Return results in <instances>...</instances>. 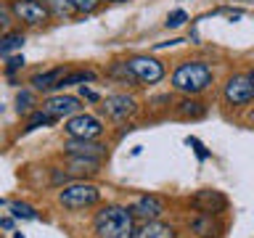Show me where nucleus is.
<instances>
[{
	"label": "nucleus",
	"mask_w": 254,
	"mask_h": 238,
	"mask_svg": "<svg viewBox=\"0 0 254 238\" xmlns=\"http://www.w3.org/2000/svg\"><path fill=\"white\" fill-rule=\"evenodd\" d=\"M93 230L98 238H135V233H138L130 206H119V204H109L95 212Z\"/></svg>",
	"instance_id": "1"
},
{
	"label": "nucleus",
	"mask_w": 254,
	"mask_h": 238,
	"mask_svg": "<svg viewBox=\"0 0 254 238\" xmlns=\"http://www.w3.org/2000/svg\"><path fill=\"white\" fill-rule=\"evenodd\" d=\"M214 71L206 61H183L172 71V87L183 95H198L212 85Z\"/></svg>",
	"instance_id": "2"
},
{
	"label": "nucleus",
	"mask_w": 254,
	"mask_h": 238,
	"mask_svg": "<svg viewBox=\"0 0 254 238\" xmlns=\"http://www.w3.org/2000/svg\"><path fill=\"white\" fill-rule=\"evenodd\" d=\"M101 201V190L93 182H71L59 190V204L64 209H87Z\"/></svg>",
	"instance_id": "3"
},
{
	"label": "nucleus",
	"mask_w": 254,
	"mask_h": 238,
	"mask_svg": "<svg viewBox=\"0 0 254 238\" xmlns=\"http://www.w3.org/2000/svg\"><path fill=\"white\" fill-rule=\"evenodd\" d=\"M103 122L98 117H93V114H74V117H69L66 119V124H64V132L69 135V138H79V140H95V138H101L103 135Z\"/></svg>",
	"instance_id": "4"
},
{
	"label": "nucleus",
	"mask_w": 254,
	"mask_h": 238,
	"mask_svg": "<svg viewBox=\"0 0 254 238\" xmlns=\"http://www.w3.org/2000/svg\"><path fill=\"white\" fill-rule=\"evenodd\" d=\"M222 98H225L228 106H249V103L254 101V85H252V79L249 74H233V77H228V82L225 87H222Z\"/></svg>",
	"instance_id": "5"
},
{
	"label": "nucleus",
	"mask_w": 254,
	"mask_h": 238,
	"mask_svg": "<svg viewBox=\"0 0 254 238\" xmlns=\"http://www.w3.org/2000/svg\"><path fill=\"white\" fill-rule=\"evenodd\" d=\"M127 63H130L132 74H135V79H138L140 85H156V82L164 79V63L159 59H154V56L140 53V56L127 59Z\"/></svg>",
	"instance_id": "6"
},
{
	"label": "nucleus",
	"mask_w": 254,
	"mask_h": 238,
	"mask_svg": "<svg viewBox=\"0 0 254 238\" xmlns=\"http://www.w3.org/2000/svg\"><path fill=\"white\" fill-rule=\"evenodd\" d=\"M11 13L19 21H24L27 27H40L51 19V11H48L45 3H37V0H13L11 3Z\"/></svg>",
	"instance_id": "7"
},
{
	"label": "nucleus",
	"mask_w": 254,
	"mask_h": 238,
	"mask_svg": "<svg viewBox=\"0 0 254 238\" xmlns=\"http://www.w3.org/2000/svg\"><path fill=\"white\" fill-rule=\"evenodd\" d=\"M40 109L48 111V114L56 117V119H64V117L69 119V117H74V114H79V111H82V101H79L77 95L56 93V95H51V98H45Z\"/></svg>",
	"instance_id": "8"
},
{
	"label": "nucleus",
	"mask_w": 254,
	"mask_h": 238,
	"mask_svg": "<svg viewBox=\"0 0 254 238\" xmlns=\"http://www.w3.org/2000/svg\"><path fill=\"white\" fill-rule=\"evenodd\" d=\"M101 109L111 122H125L127 117H132L135 111H138V101H135L132 95H127V93H114V95H109V98L103 101Z\"/></svg>",
	"instance_id": "9"
},
{
	"label": "nucleus",
	"mask_w": 254,
	"mask_h": 238,
	"mask_svg": "<svg viewBox=\"0 0 254 238\" xmlns=\"http://www.w3.org/2000/svg\"><path fill=\"white\" fill-rule=\"evenodd\" d=\"M190 206H193L196 212L220 217V214L228 209V198H225V193H220V190H214V188H204L190 198Z\"/></svg>",
	"instance_id": "10"
},
{
	"label": "nucleus",
	"mask_w": 254,
	"mask_h": 238,
	"mask_svg": "<svg viewBox=\"0 0 254 238\" xmlns=\"http://www.w3.org/2000/svg\"><path fill=\"white\" fill-rule=\"evenodd\" d=\"M132 217L135 220H143V222H151V220H159L162 214L167 212V201L162 196H154V193H146L140 196L138 201L130 206Z\"/></svg>",
	"instance_id": "11"
},
{
	"label": "nucleus",
	"mask_w": 254,
	"mask_h": 238,
	"mask_svg": "<svg viewBox=\"0 0 254 238\" xmlns=\"http://www.w3.org/2000/svg\"><path fill=\"white\" fill-rule=\"evenodd\" d=\"M66 66H53L48 71H37V74H32L29 85L35 87V90H43V93H56L59 90V82L64 77H66Z\"/></svg>",
	"instance_id": "12"
},
{
	"label": "nucleus",
	"mask_w": 254,
	"mask_h": 238,
	"mask_svg": "<svg viewBox=\"0 0 254 238\" xmlns=\"http://www.w3.org/2000/svg\"><path fill=\"white\" fill-rule=\"evenodd\" d=\"M190 233L198 236V238H220L222 236V222H217V217H212V214H204L198 212L193 220L188 222Z\"/></svg>",
	"instance_id": "13"
},
{
	"label": "nucleus",
	"mask_w": 254,
	"mask_h": 238,
	"mask_svg": "<svg viewBox=\"0 0 254 238\" xmlns=\"http://www.w3.org/2000/svg\"><path fill=\"white\" fill-rule=\"evenodd\" d=\"M64 151H66V154H77V156H95V159L106 156V146H103V143L79 140V138H69L64 143Z\"/></svg>",
	"instance_id": "14"
},
{
	"label": "nucleus",
	"mask_w": 254,
	"mask_h": 238,
	"mask_svg": "<svg viewBox=\"0 0 254 238\" xmlns=\"http://www.w3.org/2000/svg\"><path fill=\"white\" fill-rule=\"evenodd\" d=\"M175 117L183 119V122H193V119H204L206 117V106L196 95H186L178 106H175Z\"/></svg>",
	"instance_id": "15"
},
{
	"label": "nucleus",
	"mask_w": 254,
	"mask_h": 238,
	"mask_svg": "<svg viewBox=\"0 0 254 238\" xmlns=\"http://www.w3.org/2000/svg\"><path fill=\"white\" fill-rule=\"evenodd\" d=\"M106 77L114 79V82H119V85H127V87L138 85V79H135V74H132V69H130L127 61H111L109 69H106Z\"/></svg>",
	"instance_id": "16"
},
{
	"label": "nucleus",
	"mask_w": 254,
	"mask_h": 238,
	"mask_svg": "<svg viewBox=\"0 0 254 238\" xmlns=\"http://www.w3.org/2000/svg\"><path fill=\"white\" fill-rule=\"evenodd\" d=\"M135 238H175V228L164 225L159 220H151V222H143V228H138Z\"/></svg>",
	"instance_id": "17"
},
{
	"label": "nucleus",
	"mask_w": 254,
	"mask_h": 238,
	"mask_svg": "<svg viewBox=\"0 0 254 238\" xmlns=\"http://www.w3.org/2000/svg\"><path fill=\"white\" fill-rule=\"evenodd\" d=\"M69 156V175H77V172H87V175H95L103 159H95V156H77V154H66Z\"/></svg>",
	"instance_id": "18"
},
{
	"label": "nucleus",
	"mask_w": 254,
	"mask_h": 238,
	"mask_svg": "<svg viewBox=\"0 0 254 238\" xmlns=\"http://www.w3.org/2000/svg\"><path fill=\"white\" fill-rule=\"evenodd\" d=\"M48 11H51L53 19H61V21H69L77 16V8H74V0H45Z\"/></svg>",
	"instance_id": "19"
},
{
	"label": "nucleus",
	"mask_w": 254,
	"mask_h": 238,
	"mask_svg": "<svg viewBox=\"0 0 254 238\" xmlns=\"http://www.w3.org/2000/svg\"><path fill=\"white\" fill-rule=\"evenodd\" d=\"M95 77H98V74H95L93 69H74V71L69 69V71H66V77H64L61 82H59V90H56V93H61L64 87H69V85H85V82H93Z\"/></svg>",
	"instance_id": "20"
},
{
	"label": "nucleus",
	"mask_w": 254,
	"mask_h": 238,
	"mask_svg": "<svg viewBox=\"0 0 254 238\" xmlns=\"http://www.w3.org/2000/svg\"><path fill=\"white\" fill-rule=\"evenodd\" d=\"M24 32H8V35L0 37V56H11L13 51H19L24 45Z\"/></svg>",
	"instance_id": "21"
},
{
	"label": "nucleus",
	"mask_w": 254,
	"mask_h": 238,
	"mask_svg": "<svg viewBox=\"0 0 254 238\" xmlns=\"http://www.w3.org/2000/svg\"><path fill=\"white\" fill-rule=\"evenodd\" d=\"M35 106H37V95H35V90H19L16 93V111L19 114H32L35 111Z\"/></svg>",
	"instance_id": "22"
},
{
	"label": "nucleus",
	"mask_w": 254,
	"mask_h": 238,
	"mask_svg": "<svg viewBox=\"0 0 254 238\" xmlns=\"http://www.w3.org/2000/svg\"><path fill=\"white\" fill-rule=\"evenodd\" d=\"M29 119H27V130H37V127H43V124H53L56 122V117H51L48 111H43V109H35L32 114H27Z\"/></svg>",
	"instance_id": "23"
},
{
	"label": "nucleus",
	"mask_w": 254,
	"mask_h": 238,
	"mask_svg": "<svg viewBox=\"0 0 254 238\" xmlns=\"http://www.w3.org/2000/svg\"><path fill=\"white\" fill-rule=\"evenodd\" d=\"M11 214H13V220H37L35 206H29L24 201H13L11 204Z\"/></svg>",
	"instance_id": "24"
},
{
	"label": "nucleus",
	"mask_w": 254,
	"mask_h": 238,
	"mask_svg": "<svg viewBox=\"0 0 254 238\" xmlns=\"http://www.w3.org/2000/svg\"><path fill=\"white\" fill-rule=\"evenodd\" d=\"M186 21H188V13L183 11V8H175V11L167 16V21H164V24H167V29H178V27H183Z\"/></svg>",
	"instance_id": "25"
},
{
	"label": "nucleus",
	"mask_w": 254,
	"mask_h": 238,
	"mask_svg": "<svg viewBox=\"0 0 254 238\" xmlns=\"http://www.w3.org/2000/svg\"><path fill=\"white\" fill-rule=\"evenodd\" d=\"M186 143H188V146L190 148H193L196 151V156H198V162H206V159H209L212 154H209V151H206V146H204V143L201 140H198V138H193V135H190V138H186Z\"/></svg>",
	"instance_id": "26"
},
{
	"label": "nucleus",
	"mask_w": 254,
	"mask_h": 238,
	"mask_svg": "<svg viewBox=\"0 0 254 238\" xmlns=\"http://www.w3.org/2000/svg\"><path fill=\"white\" fill-rule=\"evenodd\" d=\"M24 63H27V61H24V56H19V53H16V56H8V61H5V74L13 77L19 69H24Z\"/></svg>",
	"instance_id": "27"
},
{
	"label": "nucleus",
	"mask_w": 254,
	"mask_h": 238,
	"mask_svg": "<svg viewBox=\"0 0 254 238\" xmlns=\"http://www.w3.org/2000/svg\"><path fill=\"white\" fill-rule=\"evenodd\" d=\"M98 5H101V0H74L77 13H93Z\"/></svg>",
	"instance_id": "28"
},
{
	"label": "nucleus",
	"mask_w": 254,
	"mask_h": 238,
	"mask_svg": "<svg viewBox=\"0 0 254 238\" xmlns=\"http://www.w3.org/2000/svg\"><path fill=\"white\" fill-rule=\"evenodd\" d=\"M13 21V13H11V5H5L3 0H0V29H8Z\"/></svg>",
	"instance_id": "29"
},
{
	"label": "nucleus",
	"mask_w": 254,
	"mask_h": 238,
	"mask_svg": "<svg viewBox=\"0 0 254 238\" xmlns=\"http://www.w3.org/2000/svg\"><path fill=\"white\" fill-rule=\"evenodd\" d=\"M79 98H85V101H90V103H98L101 95L95 93V90H90L87 85H79Z\"/></svg>",
	"instance_id": "30"
},
{
	"label": "nucleus",
	"mask_w": 254,
	"mask_h": 238,
	"mask_svg": "<svg viewBox=\"0 0 254 238\" xmlns=\"http://www.w3.org/2000/svg\"><path fill=\"white\" fill-rule=\"evenodd\" d=\"M0 228L11 230V228H13V217H3V220H0Z\"/></svg>",
	"instance_id": "31"
},
{
	"label": "nucleus",
	"mask_w": 254,
	"mask_h": 238,
	"mask_svg": "<svg viewBox=\"0 0 254 238\" xmlns=\"http://www.w3.org/2000/svg\"><path fill=\"white\" fill-rule=\"evenodd\" d=\"M190 43L198 45V32H196V29H190Z\"/></svg>",
	"instance_id": "32"
},
{
	"label": "nucleus",
	"mask_w": 254,
	"mask_h": 238,
	"mask_svg": "<svg viewBox=\"0 0 254 238\" xmlns=\"http://www.w3.org/2000/svg\"><path fill=\"white\" fill-rule=\"evenodd\" d=\"M246 119H249V122H252V124H254V109H252V111H249V114H246Z\"/></svg>",
	"instance_id": "33"
},
{
	"label": "nucleus",
	"mask_w": 254,
	"mask_h": 238,
	"mask_svg": "<svg viewBox=\"0 0 254 238\" xmlns=\"http://www.w3.org/2000/svg\"><path fill=\"white\" fill-rule=\"evenodd\" d=\"M109 3H130V0H109Z\"/></svg>",
	"instance_id": "34"
},
{
	"label": "nucleus",
	"mask_w": 254,
	"mask_h": 238,
	"mask_svg": "<svg viewBox=\"0 0 254 238\" xmlns=\"http://www.w3.org/2000/svg\"><path fill=\"white\" fill-rule=\"evenodd\" d=\"M249 79H252V85H254V69L249 71Z\"/></svg>",
	"instance_id": "35"
},
{
	"label": "nucleus",
	"mask_w": 254,
	"mask_h": 238,
	"mask_svg": "<svg viewBox=\"0 0 254 238\" xmlns=\"http://www.w3.org/2000/svg\"><path fill=\"white\" fill-rule=\"evenodd\" d=\"M13 238H24V236H21V233H16V236H13Z\"/></svg>",
	"instance_id": "36"
},
{
	"label": "nucleus",
	"mask_w": 254,
	"mask_h": 238,
	"mask_svg": "<svg viewBox=\"0 0 254 238\" xmlns=\"http://www.w3.org/2000/svg\"><path fill=\"white\" fill-rule=\"evenodd\" d=\"M37 3H40V0H37Z\"/></svg>",
	"instance_id": "37"
}]
</instances>
